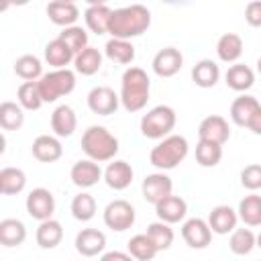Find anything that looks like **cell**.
I'll return each instance as SVG.
<instances>
[{
	"label": "cell",
	"instance_id": "cell-9",
	"mask_svg": "<svg viewBox=\"0 0 261 261\" xmlns=\"http://www.w3.org/2000/svg\"><path fill=\"white\" fill-rule=\"evenodd\" d=\"M88 106H90V110L94 114L108 116V114H114L116 112V108H118V96L114 94L112 88L98 86V88H94L88 94Z\"/></svg>",
	"mask_w": 261,
	"mask_h": 261
},
{
	"label": "cell",
	"instance_id": "cell-5",
	"mask_svg": "<svg viewBox=\"0 0 261 261\" xmlns=\"http://www.w3.org/2000/svg\"><path fill=\"white\" fill-rule=\"evenodd\" d=\"M175 126V112L171 106H155L141 118V133L147 139H163Z\"/></svg>",
	"mask_w": 261,
	"mask_h": 261
},
{
	"label": "cell",
	"instance_id": "cell-35",
	"mask_svg": "<svg viewBox=\"0 0 261 261\" xmlns=\"http://www.w3.org/2000/svg\"><path fill=\"white\" fill-rule=\"evenodd\" d=\"M24 122V114L22 108L10 100L0 104V126L4 130H18Z\"/></svg>",
	"mask_w": 261,
	"mask_h": 261
},
{
	"label": "cell",
	"instance_id": "cell-47",
	"mask_svg": "<svg viewBox=\"0 0 261 261\" xmlns=\"http://www.w3.org/2000/svg\"><path fill=\"white\" fill-rule=\"evenodd\" d=\"M257 69H259V73H261V57H259V61H257Z\"/></svg>",
	"mask_w": 261,
	"mask_h": 261
},
{
	"label": "cell",
	"instance_id": "cell-12",
	"mask_svg": "<svg viewBox=\"0 0 261 261\" xmlns=\"http://www.w3.org/2000/svg\"><path fill=\"white\" fill-rule=\"evenodd\" d=\"M181 237L188 243V247L206 249L212 241V230H210L208 222H204L202 218H190L181 228Z\"/></svg>",
	"mask_w": 261,
	"mask_h": 261
},
{
	"label": "cell",
	"instance_id": "cell-39",
	"mask_svg": "<svg viewBox=\"0 0 261 261\" xmlns=\"http://www.w3.org/2000/svg\"><path fill=\"white\" fill-rule=\"evenodd\" d=\"M255 243H257V239L249 228H234L232 234H230L228 247H230V251L234 255H247V253L253 251Z\"/></svg>",
	"mask_w": 261,
	"mask_h": 261
},
{
	"label": "cell",
	"instance_id": "cell-42",
	"mask_svg": "<svg viewBox=\"0 0 261 261\" xmlns=\"http://www.w3.org/2000/svg\"><path fill=\"white\" fill-rule=\"evenodd\" d=\"M147 237L153 241V245L157 247V251H165L173 243V230L165 222H153V224H149Z\"/></svg>",
	"mask_w": 261,
	"mask_h": 261
},
{
	"label": "cell",
	"instance_id": "cell-28",
	"mask_svg": "<svg viewBox=\"0 0 261 261\" xmlns=\"http://www.w3.org/2000/svg\"><path fill=\"white\" fill-rule=\"evenodd\" d=\"M63 239V228L57 220H43L37 228V245L41 249H55Z\"/></svg>",
	"mask_w": 261,
	"mask_h": 261
},
{
	"label": "cell",
	"instance_id": "cell-38",
	"mask_svg": "<svg viewBox=\"0 0 261 261\" xmlns=\"http://www.w3.org/2000/svg\"><path fill=\"white\" fill-rule=\"evenodd\" d=\"M14 73L24 82H35L41 75V61L35 55H22L14 61Z\"/></svg>",
	"mask_w": 261,
	"mask_h": 261
},
{
	"label": "cell",
	"instance_id": "cell-16",
	"mask_svg": "<svg viewBox=\"0 0 261 261\" xmlns=\"http://www.w3.org/2000/svg\"><path fill=\"white\" fill-rule=\"evenodd\" d=\"M155 212H157V216H159L161 222L173 224V222H179V220L186 216L188 204H186L184 198L171 194V196H167L165 200H161V202L155 206Z\"/></svg>",
	"mask_w": 261,
	"mask_h": 261
},
{
	"label": "cell",
	"instance_id": "cell-43",
	"mask_svg": "<svg viewBox=\"0 0 261 261\" xmlns=\"http://www.w3.org/2000/svg\"><path fill=\"white\" fill-rule=\"evenodd\" d=\"M241 184H243L247 190H251V192L259 190V188H261V165H259V163L247 165V167L241 171Z\"/></svg>",
	"mask_w": 261,
	"mask_h": 261
},
{
	"label": "cell",
	"instance_id": "cell-3",
	"mask_svg": "<svg viewBox=\"0 0 261 261\" xmlns=\"http://www.w3.org/2000/svg\"><path fill=\"white\" fill-rule=\"evenodd\" d=\"M82 149L92 161H110L118 153V139L104 126H90L82 137Z\"/></svg>",
	"mask_w": 261,
	"mask_h": 261
},
{
	"label": "cell",
	"instance_id": "cell-21",
	"mask_svg": "<svg viewBox=\"0 0 261 261\" xmlns=\"http://www.w3.org/2000/svg\"><path fill=\"white\" fill-rule=\"evenodd\" d=\"M259 108H261V104L257 102V98H253V96H239L230 104V118L239 126H249V120L253 118V114Z\"/></svg>",
	"mask_w": 261,
	"mask_h": 261
},
{
	"label": "cell",
	"instance_id": "cell-40",
	"mask_svg": "<svg viewBox=\"0 0 261 261\" xmlns=\"http://www.w3.org/2000/svg\"><path fill=\"white\" fill-rule=\"evenodd\" d=\"M57 39L63 41L71 49L73 55H77L84 49H88V35H86V31L82 27H67L63 33H59Z\"/></svg>",
	"mask_w": 261,
	"mask_h": 261
},
{
	"label": "cell",
	"instance_id": "cell-31",
	"mask_svg": "<svg viewBox=\"0 0 261 261\" xmlns=\"http://www.w3.org/2000/svg\"><path fill=\"white\" fill-rule=\"evenodd\" d=\"M73 65H75V71H80L82 75H94L102 67V55H100L98 49L88 47V49H84L82 53L75 55Z\"/></svg>",
	"mask_w": 261,
	"mask_h": 261
},
{
	"label": "cell",
	"instance_id": "cell-8",
	"mask_svg": "<svg viewBox=\"0 0 261 261\" xmlns=\"http://www.w3.org/2000/svg\"><path fill=\"white\" fill-rule=\"evenodd\" d=\"M55 210V198L49 190L45 188H35L29 196H27V212L35 218V220H49L51 214Z\"/></svg>",
	"mask_w": 261,
	"mask_h": 261
},
{
	"label": "cell",
	"instance_id": "cell-27",
	"mask_svg": "<svg viewBox=\"0 0 261 261\" xmlns=\"http://www.w3.org/2000/svg\"><path fill=\"white\" fill-rule=\"evenodd\" d=\"M27 239V228L16 218H6L0 222V245L4 247H18Z\"/></svg>",
	"mask_w": 261,
	"mask_h": 261
},
{
	"label": "cell",
	"instance_id": "cell-6",
	"mask_svg": "<svg viewBox=\"0 0 261 261\" xmlns=\"http://www.w3.org/2000/svg\"><path fill=\"white\" fill-rule=\"evenodd\" d=\"M75 88V75L69 69H55L51 73L41 75L39 90L43 96V102H55L61 96H67Z\"/></svg>",
	"mask_w": 261,
	"mask_h": 261
},
{
	"label": "cell",
	"instance_id": "cell-37",
	"mask_svg": "<svg viewBox=\"0 0 261 261\" xmlns=\"http://www.w3.org/2000/svg\"><path fill=\"white\" fill-rule=\"evenodd\" d=\"M18 104L27 110H39L43 104V96L39 90V82H22L18 88Z\"/></svg>",
	"mask_w": 261,
	"mask_h": 261
},
{
	"label": "cell",
	"instance_id": "cell-33",
	"mask_svg": "<svg viewBox=\"0 0 261 261\" xmlns=\"http://www.w3.org/2000/svg\"><path fill=\"white\" fill-rule=\"evenodd\" d=\"M128 255L133 259H139V261H151L159 251L157 247L153 245V241L147 237V234H135L130 241H128Z\"/></svg>",
	"mask_w": 261,
	"mask_h": 261
},
{
	"label": "cell",
	"instance_id": "cell-18",
	"mask_svg": "<svg viewBox=\"0 0 261 261\" xmlns=\"http://www.w3.org/2000/svg\"><path fill=\"white\" fill-rule=\"evenodd\" d=\"M47 16L51 22L59 24V27H71L77 16H80V10L73 2H61V0H55V2H49L47 4Z\"/></svg>",
	"mask_w": 261,
	"mask_h": 261
},
{
	"label": "cell",
	"instance_id": "cell-10",
	"mask_svg": "<svg viewBox=\"0 0 261 261\" xmlns=\"http://www.w3.org/2000/svg\"><path fill=\"white\" fill-rule=\"evenodd\" d=\"M198 135H200V141H210V143L222 145V143L228 141L230 128H228V122H226L222 116L212 114V116H206V118L200 122Z\"/></svg>",
	"mask_w": 261,
	"mask_h": 261
},
{
	"label": "cell",
	"instance_id": "cell-32",
	"mask_svg": "<svg viewBox=\"0 0 261 261\" xmlns=\"http://www.w3.org/2000/svg\"><path fill=\"white\" fill-rule=\"evenodd\" d=\"M239 216L247 226H259L261 224V196H245L239 204Z\"/></svg>",
	"mask_w": 261,
	"mask_h": 261
},
{
	"label": "cell",
	"instance_id": "cell-26",
	"mask_svg": "<svg viewBox=\"0 0 261 261\" xmlns=\"http://www.w3.org/2000/svg\"><path fill=\"white\" fill-rule=\"evenodd\" d=\"M216 53L226 63L237 61L243 55V39L237 33H224L216 43Z\"/></svg>",
	"mask_w": 261,
	"mask_h": 261
},
{
	"label": "cell",
	"instance_id": "cell-17",
	"mask_svg": "<svg viewBox=\"0 0 261 261\" xmlns=\"http://www.w3.org/2000/svg\"><path fill=\"white\" fill-rule=\"evenodd\" d=\"M100 177H102V171H100L98 163L92 161V159L77 161V163L71 167V181H73L77 188H92V186L98 184Z\"/></svg>",
	"mask_w": 261,
	"mask_h": 261
},
{
	"label": "cell",
	"instance_id": "cell-19",
	"mask_svg": "<svg viewBox=\"0 0 261 261\" xmlns=\"http://www.w3.org/2000/svg\"><path fill=\"white\" fill-rule=\"evenodd\" d=\"M208 226L216 234H228L237 226V212L230 206H216L208 216Z\"/></svg>",
	"mask_w": 261,
	"mask_h": 261
},
{
	"label": "cell",
	"instance_id": "cell-4",
	"mask_svg": "<svg viewBox=\"0 0 261 261\" xmlns=\"http://www.w3.org/2000/svg\"><path fill=\"white\" fill-rule=\"evenodd\" d=\"M186 155H188V141L179 135H171L151 149L149 159L157 169H173L186 159Z\"/></svg>",
	"mask_w": 261,
	"mask_h": 261
},
{
	"label": "cell",
	"instance_id": "cell-20",
	"mask_svg": "<svg viewBox=\"0 0 261 261\" xmlns=\"http://www.w3.org/2000/svg\"><path fill=\"white\" fill-rule=\"evenodd\" d=\"M112 12L106 4H92L86 10V24L92 33L96 35H104L110 31V20H112Z\"/></svg>",
	"mask_w": 261,
	"mask_h": 261
},
{
	"label": "cell",
	"instance_id": "cell-34",
	"mask_svg": "<svg viewBox=\"0 0 261 261\" xmlns=\"http://www.w3.org/2000/svg\"><path fill=\"white\" fill-rule=\"evenodd\" d=\"M106 57L116 61V63H122V65H128L133 63L135 59V47L133 43L128 41H122V39H110L106 43Z\"/></svg>",
	"mask_w": 261,
	"mask_h": 261
},
{
	"label": "cell",
	"instance_id": "cell-45",
	"mask_svg": "<svg viewBox=\"0 0 261 261\" xmlns=\"http://www.w3.org/2000/svg\"><path fill=\"white\" fill-rule=\"evenodd\" d=\"M100 261H133V257L126 253H120V251H110V253L102 255Z\"/></svg>",
	"mask_w": 261,
	"mask_h": 261
},
{
	"label": "cell",
	"instance_id": "cell-1",
	"mask_svg": "<svg viewBox=\"0 0 261 261\" xmlns=\"http://www.w3.org/2000/svg\"><path fill=\"white\" fill-rule=\"evenodd\" d=\"M151 27V12L143 4H130L112 12L110 20V35L112 39H133L143 35Z\"/></svg>",
	"mask_w": 261,
	"mask_h": 261
},
{
	"label": "cell",
	"instance_id": "cell-11",
	"mask_svg": "<svg viewBox=\"0 0 261 261\" xmlns=\"http://www.w3.org/2000/svg\"><path fill=\"white\" fill-rule=\"evenodd\" d=\"M171 179L163 173H151L143 179V198L149 204H159L161 200H165L167 196H171Z\"/></svg>",
	"mask_w": 261,
	"mask_h": 261
},
{
	"label": "cell",
	"instance_id": "cell-36",
	"mask_svg": "<svg viewBox=\"0 0 261 261\" xmlns=\"http://www.w3.org/2000/svg\"><path fill=\"white\" fill-rule=\"evenodd\" d=\"M222 159V145L210 143V141H198L196 145V161L202 167H214Z\"/></svg>",
	"mask_w": 261,
	"mask_h": 261
},
{
	"label": "cell",
	"instance_id": "cell-13",
	"mask_svg": "<svg viewBox=\"0 0 261 261\" xmlns=\"http://www.w3.org/2000/svg\"><path fill=\"white\" fill-rule=\"evenodd\" d=\"M184 65V57L175 47H165L153 57V71L159 77H171L175 75Z\"/></svg>",
	"mask_w": 261,
	"mask_h": 261
},
{
	"label": "cell",
	"instance_id": "cell-22",
	"mask_svg": "<svg viewBox=\"0 0 261 261\" xmlns=\"http://www.w3.org/2000/svg\"><path fill=\"white\" fill-rule=\"evenodd\" d=\"M77 126V118H75V112L69 108V106H57L51 114V128L57 137H71L73 130Z\"/></svg>",
	"mask_w": 261,
	"mask_h": 261
},
{
	"label": "cell",
	"instance_id": "cell-23",
	"mask_svg": "<svg viewBox=\"0 0 261 261\" xmlns=\"http://www.w3.org/2000/svg\"><path fill=\"white\" fill-rule=\"evenodd\" d=\"M104 179L112 190H124L133 181V167L126 161H114L106 167Z\"/></svg>",
	"mask_w": 261,
	"mask_h": 261
},
{
	"label": "cell",
	"instance_id": "cell-46",
	"mask_svg": "<svg viewBox=\"0 0 261 261\" xmlns=\"http://www.w3.org/2000/svg\"><path fill=\"white\" fill-rule=\"evenodd\" d=\"M249 130H253L255 135H261V108L253 114V118L249 120V126H247Z\"/></svg>",
	"mask_w": 261,
	"mask_h": 261
},
{
	"label": "cell",
	"instance_id": "cell-41",
	"mask_svg": "<svg viewBox=\"0 0 261 261\" xmlns=\"http://www.w3.org/2000/svg\"><path fill=\"white\" fill-rule=\"evenodd\" d=\"M71 214H73L75 220H82V222L94 218V214H96V200L90 194H77L71 200Z\"/></svg>",
	"mask_w": 261,
	"mask_h": 261
},
{
	"label": "cell",
	"instance_id": "cell-44",
	"mask_svg": "<svg viewBox=\"0 0 261 261\" xmlns=\"http://www.w3.org/2000/svg\"><path fill=\"white\" fill-rule=\"evenodd\" d=\"M245 20L251 27H261V0H253L245 8Z\"/></svg>",
	"mask_w": 261,
	"mask_h": 261
},
{
	"label": "cell",
	"instance_id": "cell-2",
	"mask_svg": "<svg viewBox=\"0 0 261 261\" xmlns=\"http://www.w3.org/2000/svg\"><path fill=\"white\" fill-rule=\"evenodd\" d=\"M149 77L145 69L141 67H128L122 73V90H120V102L128 112H139L145 108L149 100Z\"/></svg>",
	"mask_w": 261,
	"mask_h": 261
},
{
	"label": "cell",
	"instance_id": "cell-30",
	"mask_svg": "<svg viewBox=\"0 0 261 261\" xmlns=\"http://www.w3.org/2000/svg\"><path fill=\"white\" fill-rule=\"evenodd\" d=\"M45 59L49 65H53L57 69H65V65H69V61L75 59V55L71 53V49L63 41L55 39L45 47Z\"/></svg>",
	"mask_w": 261,
	"mask_h": 261
},
{
	"label": "cell",
	"instance_id": "cell-7",
	"mask_svg": "<svg viewBox=\"0 0 261 261\" xmlns=\"http://www.w3.org/2000/svg\"><path fill=\"white\" fill-rule=\"evenodd\" d=\"M104 224L116 232H122L135 224V208L126 200H114L104 210Z\"/></svg>",
	"mask_w": 261,
	"mask_h": 261
},
{
	"label": "cell",
	"instance_id": "cell-24",
	"mask_svg": "<svg viewBox=\"0 0 261 261\" xmlns=\"http://www.w3.org/2000/svg\"><path fill=\"white\" fill-rule=\"evenodd\" d=\"M224 80H226V86H228L230 90H234V92H245V90H249V88L253 86L255 73H253V69L247 67L245 63H237V65H230V67H228Z\"/></svg>",
	"mask_w": 261,
	"mask_h": 261
},
{
	"label": "cell",
	"instance_id": "cell-25",
	"mask_svg": "<svg viewBox=\"0 0 261 261\" xmlns=\"http://www.w3.org/2000/svg\"><path fill=\"white\" fill-rule=\"evenodd\" d=\"M220 77V69L212 59H202L192 69V80L200 88H214Z\"/></svg>",
	"mask_w": 261,
	"mask_h": 261
},
{
	"label": "cell",
	"instance_id": "cell-48",
	"mask_svg": "<svg viewBox=\"0 0 261 261\" xmlns=\"http://www.w3.org/2000/svg\"><path fill=\"white\" fill-rule=\"evenodd\" d=\"M257 247H261V234L257 237Z\"/></svg>",
	"mask_w": 261,
	"mask_h": 261
},
{
	"label": "cell",
	"instance_id": "cell-15",
	"mask_svg": "<svg viewBox=\"0 0 261 261\" xmlns=\"http://www.w3.org/2000/svg\"><path fill=\"white\" fill-rule=\"evenodd\" d=\"M31 151H33V157L37 161H41V163H53V161H57L61 157L63 147H61V143L55 137L41 135V137H37L33 141Z\"/></svg>",
	"mask_w": 261,
	"mask_h": 261
},
{
	"label": "cell",
	"instance_id": "cell-29",
	"mask_svg": "<svg viewBox=\"0 0 261 261\" xmlns=\"http://www.w3.org/2000/svg\"><path fill=\"white\" fill-rule=\"evenodd\" d=\"M27 175L18 167H4L0 171V194L4 196H14L24 190Z\"/></svg>",
	"mask_w": 261,
	"mask_h": 261
},
{
	"label": "cell",
	"instance_id": "cell-14",
	"mask_svg": "<svg viewBox=\"0 0 261 261\" xmlns=\"http://www.w3.org/2000/svg\"><path fill=\"white\" fill-rule=\"evenodd\" d=\"M106 247V237L98 228H84L75 237V251L84 257H94Z\"/></svg>",
	"mask_w": 261,
	"mask_h": 261
}]
</instances>
